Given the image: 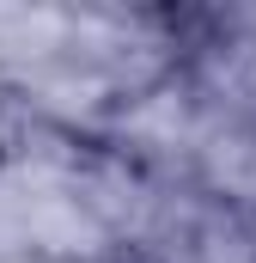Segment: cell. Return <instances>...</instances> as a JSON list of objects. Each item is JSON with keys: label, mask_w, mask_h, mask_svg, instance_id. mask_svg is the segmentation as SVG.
Wrapping results in <instances>:
<instances>
[{"label": "cell", "mask_w": 256, "mask_h": 263, "mask_svg": "<svg viewBox=\"0 0 256 263\" xmlns=\"http://www.w3.org/2000/svg\"><path fill=\"white\" fill-rule=\"evenodd\" d=\"M201 110H207V98L195 92V80L183 67H171L165 80L128 92L110 110V123L98 129V141L128 153L134 165L159 172V178H183V153H189L195 129H201Z\"/></svg>", "instance_id": "1"}, {"label": "cell", "mask_w": 256, "mask_h": 263, "mask_svg": "<svg viewBox=\"0 0 256 263\" xmlns=\"http://www.w3.org/2000/svg\"><path fill=\"white\" fill-rule=\"evenodd\" d=\"M183 184L214 208L256 214V123L244 110L207 104L189 153H183Z\"/></svg>", "instance_id": "2"}, {"label": "cell", "mask_w": 256, "mask_h": 263, "mask_svg": "<svg viewBox=\"0 0 256 263\" xmlns=\"http://www.w3.org/2000/svg\"><path fill=\"white\" fill-rule=\"evenodd\" d=\"M55 55H67V0L61 6L0 0V67H6V80L55 62ZM6 80H0V86H6Z\"/></svg>", "instance_id": "3"}, {"label": "cell", "mask_w": 256, "mask_h": 263, "mask_svg": "<svg viewBox=\"0 0 256 263\" xmlns=\"http://www.w3.org/2000/svg\"><path fill=\"white\" fill-rule=\"evenodd\" d=\"M183 257L189 263H256V214L201 202L189 220V239H183Z\"/></svg>", "instance_id": "4"}, {"label": "cell", "mask_w": 256, "mask_h": 263, "mask_svg": "<svg viewBox=\"0 0 256 263\" xmlns=\"http://www.w3.org/2000/svg\"><path fill=\"white\" fill-rule=\"evenodd\" d=\"M122 263H189L183 251H128Z\"/></svg>", "instance_id": "5"}, {"label": "cell", "mask_w": 256, "mask_h": 263, "mask_svg": "<svg viewBox=\"0 0 256 263\" xmlns=\"http://www.w3.org/2000/svg\"><path fill=\"white\" fill-rule=\"evenodd\" d=\"M92 263H122V257H92Z\"/></svg>", "instance_id": "6"}, {"label": "cell", "mask_w": 256, "mask_h": 263, "mask_svg": "<svg viewBox=\"0 0 256 263\" xmlns=\"http://www.w3.org/2000/svg\"><path fill=\"white\" fill-rule=\"evenodd\" d=\"M0 80H6V67H0Z\"/></svg>", "instance_id": "7"}]
</instances>
